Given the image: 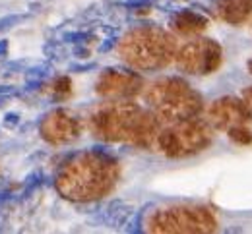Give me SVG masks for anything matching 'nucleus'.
<instances>
[{
    "mask_svg": "<svg viewBox=\"0 0 252 234\" xmlns=\"http://www.w3.org/2000/svg\"><path fill=\"white\" fill-rule=\"evenodd\" d=\"M39 132L45 141L51 145H66L76 141L82 134V122L72 112L59 108L45 116V120L39 126Z\"/></svg>",
    "mask_w": 252,
    "mask_h": 234,
    "instance_id": "10",
    "label": "nucleus"
},
{
    "mask_svg": "<svg viewBox=\"0 0 252 234\" xmlns=\"http://www.w3.org/2000/svg\"><path fill=\"white\" fill-rule=\"evenodd\" d=\"M206 110V120L212 124V128L218 132H227L235 126H243V124H249L252 118L249 114V110L245 108L241 97H235V95H223L218 97L216 101L210 103Z\"/></svg>",
    "mask_w": 252,
    "mask_h": 234,
    "instance_id": "9",
    "label": "nucleus"
},
{
    "mask_svg": "<svg viewBox=\"0 0 252 234\" xmlns=\"http://www.w3.org/2000/svg\"><path fill=\"white\" fill-rule=\"evenodd\" d=\"M241 101H243V104H245V108L249 110V114H251L252 118V85H249V87H245L243 91H241Z\"/></svg>",
    "mask_w": 252,
    "mask_h": 234,
    "instance_id": "15",
    "label": "nucleus"
},
{
    "mask_svg": "<svg viewBox=\"0 0 252 234\" xmlns=\"http://www.w3.org/2000/svg\"><path fill=\"white\" fill-rule=\"evenodd\" d=\"M214 12L225 24L243 26L252 18V0H218Z\"/></svg>",
    "mask_w": 252,
    "mask_h": 234,
    "instance_id": "11",
    "label": "nucleus"
},
{
    "mask_svg": "<svg viewBox=\"0 0 252 234\" xmlns=\"http://www.w3.org/2000/svg\"><path fill=\"white\" fill-rule=\"evenodd\" d=\"M227 135H229V139H231L233 143H237V145H249V143H252V132L247 128V124L235 126V128L227 130Z\"/></svg>",
    "mask_w": 252,
    "mask_h": 234,
    "instance_id": "13",
    "label": "nucleus"
},
{
    "mask_svg": "<svg viewBox=\"0 0 252 234\" xmlns=\"http://www.w3.org/2000/svg\"><path fill=\"white\" fill-rule=\"evenodd\" d=\"M22 22H26V16H22V14H10V16L0 18V33L12 29V27H16V26H20Z\"/></svg>",
    "mask_w": 252,
    "mask_h": 234,
    "instance_id": "14",
    "label": "nucleus"
},
{
    "mask_svg": "<svg viewBox=\"0 0 252 234\" xmlns=\"http://www.w3.org/2000/svg\"><path fill=\"white\" fill-rule=\"evenodd\" d=\"M216 139V130L200 114L173 124H163L152 147L171 159H187L200 155L212 147Z\"/></svg>",
    "mask_w": 252,
    "mask_h": 234,
    "instance_id": "5",
    "label": "nucleus"
},
{
    "mask_svg": "<svg viewBox=\"0 0 252 234\" xmlns=\"http://www.w3.org/2000/svg\"><path fill=\"white\" fill-rule=\"evenodd\" d=\"M177 37L158 26H142L130 29L119 43V54L132 70L154 72L175 60Z\"/></svg>",
    "mask_w": 252,
    "mask_h": 234,
    "instance_id": "4",
    "label": "nucleus"
},
{
    "mask_svg": "<svg viewBox=\"0 0 252 234\" xmlns=\"http://www.w3.org/2000/svg\"><path fill=\"white\" fill-rule=\"evenodd\" d=\"M208 27V18L194 10H181L171 18V29L177 35L196 37L202 35Z\"/></svg>",
    "mask_w": 252,
    "mask_h": 234,
    "instance_id": "12",
    "label": "nucleus"
},
{
    "mask_svg": "<svg viewBox=\"0 0 252 234\" xmlns=\"http://www.w3.org/2000/svg\"><path fill=\"white\" fill-rule=\"evenodd\" d=\"M247 68H249V72H251V76H252V58L249 60V64H247Z\"/></svg>",
    "mask_w": 252,
    "mask_h": 234,
    "instance_id": "19",
    "label": "nucleus"
},
{
    "mask_svg": "<svg viewBox=\"0 0 252 234\" xmlns=\"http://www.w3.org/2000/svg\"><path fill=\"white\" fill-rule=\"evenodd\" d=\"M8 198H10L8 194H0V203H4V201L8 200Z\"/></svg>",
    "mask_w": 252,
    "mask_h": 234,
    "instance_id": "18",
    "label": "nucleus"
},
{
    "mask_svg": "<svg viewBox=\"0 0 252 234\" xmlns=\"http://www.w3.org/2000/svg\"><path fill=\"white\" fill-rule=\"evenodd\" d=\"M144 227L148 233H216L220 227L214 209L200 203H171L148 213Z\"/></svg>",
    "mask_w": 252,
    "mask_h": 234,
    "instance_id": "6",
    "label": "nucleus"
},
{
    "mask_svg": "<svg viewBox=\"0 0 252 234\" xmlns=\"http://www.w3.org/2000/svg\"><path fill=\"white\" fill-rule=\"evenodd\" d=\"M6 51H8V41H6V39H2V41H0V56H4V54H6Z\"/></svg>",
    "mask_w": 252,
    "mask_h": 234,
    "instance_id": "17",
    "label": "nucleus"
},
{
    "mask_svg": "<svg viewBox=\"0 0 252 234\" xmlns=\"http://www.w3.org/2000/svg\"><path fill=\"white\" fill-rule=\"evenodd\" d=\"M175 64L187 76H210L223 64V49L216 39L196 35L177 49Z\"/></svg>",
    "mask_w": 252,
    "mask_h": 234,
    "instance_id": "7",
    "label": "nucleus"
},
{
    "mask_svg": "<svg viewBox=\"0 0 252 234\" xmlns=\"http://www.w3.org/2000/svg\"><path fill=\"white\" fill-rule=\"evenodd\" d=\"M121 176L119 161L105 151H82L57 174V190L70 201H95L109 196Z\"/></svg>",
    "mask_w": 252,
    "mask_h": 234,
    "instance_id": "2",
    "label": "nucleus"
},
{
    "mask_svg": "<svg viewBox=\"0 0 252 234\" xmlns=\"http://www.w3.org/2000/svg\"><path fill=\"white\" fill-rule=\"evenodd\" d=\"M88 126L101 141L152 147L161 122L150 108L130 99H111L99 104L90 114Z\"/></svg>",
    "mask_w": 252,
    "mask_h": 234,
    "instance_id": "1",
    "label": "nucleus"
},
{
    "mask_svg": "<svg viewBox=\"0 0 252 234\" xmlns=\"http://www.w3.org/2000/svg\"><path fill=\"white\" fill-rule=\"evenodd\" d=\"M142 91L148 108L156 114L161 126L200 116L206 108L202 93L179 76L159 78Z\"/></svg>",
    "mask_w": 252,
    "mask_h": 234,
    "instance_id": "3",
    "label": "nucleus"
},
{
    "mask_svg": "<svg viewBox=\"0 0 252 234\" xmlns=\"http://www.w3.org/2000/svg\"><path fill=\"white\" fill-rule=\"evenodd\" d=\"M144 89V79L134 70H105L95 83V91L105 99H132Z\"/></svg>",
    "mask_w": 252,
    "mask_h": 234,
    "instance_id": "8",
    "label": "nucleus"
},
{
    "mask_svg": "<svg viewBox=\"0 0 252 234\" xmlns=\"http://www.w3.org/2000/svg\"><path fill=\"white\" fill-rule=\"evenodd\" d=\"M18 124H20V116H18L16 112L6 114V118H4V126H6V128H14V126H18Z\"/></svg>",
    "mask_w": 252,
    "mask_h": 234,
    "instance_id": "16",
    "label": "nucleus"
}]
</instances>
